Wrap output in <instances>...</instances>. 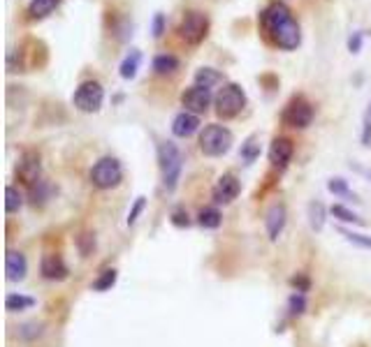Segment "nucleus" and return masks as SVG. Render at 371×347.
<instances>
[{
	"label": "nucleus",
	"instance_id": "nucleus-1",
	"mask_svg": "<svg viewBox=\"0 0 371 347\" xmlns=\"http://www.w3.org/2000/svg\"><path fill=\"white\" fill-rule=\"evenodd\" d=\"M260 26L272 40L274 46L283 51H293L302 42L300 24L295 21L290 7L285 3H272L260 12Z\"/></svg>",
	"mask_w": 371,
	"mask_h": 347
},
{
	"label": "nucleus",
	"instance_id": "nucleus-2",
	"mask_svg": "<svg viewBox=\"0 0 371 347\" xmlns=\"http://www.w3.org/2000/svg\"><path fill=\"white\" fill-rule=\"evenodd\" d=\"M158 167H161L163 185L165 190H174L179 185L181 170H183V157L181 151L172 142H161L158 144Z\"/></svg>",
	"mask_w": 371,
	"mask_h": 347
},
{
	"label": "nucleus",
	"instance_id": "nucleus-3",
	"mask_svg": "<svg viewBox=\"0 0 371 347\" xmlns=\"http://www.w3.org/2000/svg\"><path fill=\"white\" fill-rule=\"evenodd\" d=\"M232 142L235 137L225 125H207L200 135V151L209 157H220L232 148Z\"/></svg>",
	"mask_w": 371,
	"mask_h": 347
},
{
	"label": "nucleus",
	"instance_id": "nucleus-4",
	"mask_svg": "<svg viewBox=\"0 0 371 347\" xmlns=\"http://www.w3.org/2000/svg\"><path fill=\"white\" fill-rule=\"evenodd\" d=\"M213 105H216V114L220 118H235L246 107V93L239 83H225L213 98Z\"/></svg>",
	"mask_w": 371,
	"mask_h": 347
},
{
	"label": "nucleus",
	"instance_id": "nucleus-5",
	"mask_svg": "<svg viewBox=\"0 0 371 347\" xmlns=\"http://www.w3.org/2000/svg\"><path fill=\"white\" fill-rule=\"evenodd\" d=\"M123 181V167L116 157H100L91 170V183L100 190H111Z\"/></svg>",
	"mask_w": 371,
	"mask_h": 347
},
{
	"label": "nucleus",
	"instance_id": "nucleus-6",
	"mask_svg": "<svg viewBox=\"0 0 371 347\" xmlns=\"http://www.w3.org/2000/svg\"><path fill=\"white\" fill-rule=\"evenodd\" d=\"M72 102L83 114H96V111H100L102 102H105V88H102L98 81H83L79 83V88L74 90Z\"/></svg>",
	"mask_w": 371,
	"mask_h": 347
},
{
	"label": "nucleus",
	"instance_id": "nucleus-7",
	"mask_svg": "<svg viewBox=\"0 0 371 347\" xmlns=\"http://www.w3.org/2000/svg\"><path fill=\"white\" fill-rule=\"evenodd\" d=\"M179 35L183 42L193 46L204 42V37L209 35V16L202 12H186L179 24Z\"/></svg>",
	"mask_w": 371,
	"mask_h": 347
},
{
	"label": "nucleus",
	"instance_id": "nucleus-8",
	"mask_svg": "<svg viewBox=\"0 0 371 347\" xmlns=\"http://www.w3.org/2000/svg\"><path fill=\"white\" fill-rule=\"evenodd\" d=\"M281 120L288 128H295V130H304L313 123V107L309 100L304 98H293L290 102L285 105Z\"/></svg>",
	"mask_w": 371,
	"mask_h": 347
},
{
	"label": "nucleus",
	"instance_id": "nucleus-9",
	"mask_svg": "<svg viewBox=\"0 0 371 347\" xmlns=\"http://www.w3.org/2000/svg\"><path fill=\"white\" fill-rule=\"evenodd\" d=\"M181 105L186 107V111H190V114H202V111H207L209 105H211V88H204V86H190L181 93Z\"/></svg>",
	"mask_w": 371,
	"mask_h": 347
},
{
	"label": "nucleus",
	"instance_id": "nucleus-10",
	"mask_svg": "<svg viewBox=\"0 0 371 347\" xmlns=\"http://www.w3.org/2000/svg\"><path fill=\"white\" fill-rule=\"evenodd\" d=\"M40 172H42V165H40V155L35 151H26L21 157H19V165H16V176L19 181H24L26 185H35L40 183Z\"/></svg>",
	"mask_w": 371,
	"mask_h": 347
},
{
	"label": "nucleus",
	"instance_id": "nucleus-11",
	"mask_svg": "<svg viewBox=\"0 0 371 347\" xmlns=\"http://www.w3.org/2000/svg\"><path fill=\"white\" fill-rule=\"evenodd\" d=\"M241 192V183L235 174H223L216 185H213V202L216 204H232Z\"/></svg>",
	"mask_w": 371,
	"mask_h": 347
},
{
	"label": "nucleus",
	"instance_id": "nucleus-12",
	"mask_svg": "<svg viewBox=\"0 0 371 347\" xmlns=\"http://www.w3.org/2000/svg\"><path fill=\"white\" fill-rule=\"evenodd\" d=\"M293 153H295V146L290 139L285 137H276L272 146H269V162H272L274 167H278V170H285L288 162L293 160Z\"/></svg>",
	"mask_w": 371,
	"mask_h": 347
},
{
	"label": "nucleus",
	"instance_id": "nucleus-13",
	"mask_svg": "<svg viewBox=\"0 0 371 347\" xmlns=\"http://www.w3.org/2000/svg\"><path fill=\"white\" fill-rule=\"evenodd\" d=\"M198 130H200V118L198 114H190V111H181V114H176L172 120V135L179 139L193 137Z\"/></svg>",
	"mask_w": 371,
	"mask_h": 347
},
{
	"label": "nucleus",
	"instance_id": "nucleus-14",
	"mask_svg": "<svg viewBox=\"0 0 371 347\" xmlns=\"http://www.w3.org/2000/svg\"><path fill=\"white\" fill-rule=\"evenodd\" d=\"M265 227H267V234L269 239L276 241L281 237V232L285 227V206L283 204H272L267 209V215H265Z\"/></svg>",
	"mask_w": 371,
	"mask_h": 347
},
{
	"label": "nucleus",
	"instance_id": "nucleus-15",
	"mask_svg": "<svg viewBox=\"0 0 371 347\" xmlns=\"http://www.w3.org/2000/svg\"><path fill=\"white\" fill-rule=\"evenodd\" d=\"M40 271L46 280H65L70 274V269L61 255H44L40 261Z\"/></svg>",
	"mask_w": 371,
	"mask_h": 347
},
{
	"label": "nucleus",
	"instance_id": "nucleus-16",
	"mask_svg": "<svg viewBox=\"0 0 371 347\" xmlns=\"http://www.w3.org/2000/svg\"><path fill=\"white\" fill-rule=\"evenodd\" d=\"M5 274L9 280H24L26 274H28V261L26 257L21 255V252H16V250H9L7 252V257H5Z\"/></svg>",
	"mask_w": 371,
	"mask_h": 347
},
{
	"label": "nucleus",
	"instance_id": "nucleus-17",
	"mask_svg": "<svg viewBox=\"0 0 371 347\" xmlns=\"http://www.w3.org/2000/svg\"><path fill=\"white\" fill-rule=\"evenodd\" d=\"M139 65H142V51H137V49H130V53L126 56L123 61H121L118 74H121V77H123L126 81L135 79V77H137V70H139Z\"/></svg>",
	"mask_w": 371,
	"mask_h": 347
},
{
	"label": "nucleus",
	"instance_id": "nucleus-18",
	"mask_svg": "<svg viewBox=\"0 0 371 347\" xmlns=\"http://www.w3.org/2000/svg\"><path fill=\"white\" fill-rule=\"evenodd\" d=\"M151 68L156 74H172V72L179 70V58L172 53H158L151 63Z\"/></svg>",
	"mask_w": 371,
	"mask_h": 347
},
{
	"label": "nucleus",
	"instance_id": "nucleus-19",
	"mask_svg": "<svg viewBox=\"0 0 371 347\" xmlns=\"http://www.w3.org/2000/svg\"><path fill=\"white\" fill-rule=\"evenodd\" d=\"M59 5H61V0H31V5H28V14H31V19H44V16H49Z\"/></svg>",
	"mask_w": 371,
	"mask_h": 347
},
{
	"label": "nucleus",
	"instance_id": "nucleus-20",
	"mask_svg": "<svg viewBox=\"0 0 371 347\" xmlns=\"http://www.w3.org/2000/svg\"><path fill=\"white\" fill-rule=\"evenodd\" d=\"M239 155H241V160H244L246 165L255 162L258 157H260V137H258V135H250V137L246 139V142L241 144Z\"/></svg>",
	"mask_w": 371,
	"mask_h": 347
},
{
	"label": "nucleus",
	"instance_id": "nucleus-21",
	"mask_svg": "<svg viewBox=\"0 0 371 347\" xmlns=\"http://www.w3.org/2000/svg\"><path fill=\"white\" fill-rule=\"evenodd\" d=\"M35 306V299L24 296V294H7L5 299V308L9 313H19V311H28V308Z\"/></svg>",
	"mask_w": 371,
	"mask_h": 347
},
{
	"label": "nucleus",
	"instance_id": "nucleus-22",
	"mask_svg": "<svg viewBox=\"0 0 371 347\" xmlns=\"http://www.w3.org/2000/svg\"><path fill=\"white\" fill-rule=\"evenodd\" d=\"M218 81H223V74L213 68H200L198 72H195V83H198V86L211 88L213 83H218Z\"/></svg>",
	"mask_w": 371,
	"mask_h": 347
},
{
	"label": "nucleus",
	"instance_id": "nucleus-23",
	"mask_svg": "<svg viewBox=\"0 0 371 347\" xmlns=\"http://www.w3.org/2000/svg\"><path fill=\"white\" fill-rule=\"evenodd\" d=\"M198 222L202 224L204 229H216V227H220L223 215H220L218 209H213V206H209V209H202V211H200Z\"/></svg>",
	"mask_w": 371,
	"mask_h": 347
},
{
	"label": "nucleus",
	"instance_id": "nucleus-24",
	"mask_svg": "<svg viewBox=\"0 0 371 347\" xmlns=\"http://www.w3.org/2000/svg\"><path fill=\"white\" fill-rule=\"evenodd\" d=\"M5 197H7V200H5L7 213H16V211L24 206V195H21V190H19V187L7 185V187H5Z\"/></svg>",
	"mask_w": 371,
	"mask_h": 347
},
{
	"label": "nucleus",
	"instance_id": "nucleus-25",
	"mask_svg": "<svg viewBox=\"0 0 371 347\" xmlns=\"http://www.w3.org/2000/svg\"><path fill=\"white\" fill-rule=\"evenodd\" d=\"M309 222H311V229L320 232L322 224H325V206L320 202H311L309 204Z\"/></svg>",
	"mask_w": 371,
	"mask_h": 347
},
{
	"label": "nucleus",
	"instance_id": "nucleus-26",
	"mask_svg": "<svg viewBox=\"0 0 371 347\" xmlns=\"http://www.w3.org/2000/svg\"><path fill=\"white\" fill-rule=\"evenodd\" d=\"M114 283H116V271L114 269H105L100 274V278L96 280V283H93V289H96V292H105V289L114 287Z\"/></svg>",
	"mask_w": 371,
	"mask_h": 347
},
{
	"label": "nucleus",
	"instance_id": "nucleus-27",
	"mask_svg": "<svg viewBox=\"0 0 371 347\" xmlns=\"http://www.w3.org/2000/svg\"><path fill=\"white\" fill-rule=\"evenodd\" d=\"M327 187H330V192H334L337 197H346V200H357L355 192L350 190L348 183L343 181V178H332V181L327 183Z\"/></svg>",
	"mask_w": 371,
	"mask_h": 347
},
{
	"label": "nucleus",
	"instance_id": "nucleus-28",
	"mask_svg": "<svg viewBox=\"0 0 371 347\" xmlns=\"http://www.w3.org/2000/svg\"><path fill=\"white\" fill-rule=\"evenodd\" d=\"M341 234L346 237V241L352 243V246H360V248L371 250V237H365V234H357V232H350V229H341Z\"/></svg>",
	"mask_w": 371,
	"mask_h": 347
},
{
	"label": "nucleus",
	"instance_id": "nucleus-29",
	"mask_svg": "<svg viewBox=\"0 0 371 347\" xmlns=\"http://www.w3.org/2000/svg\"><path fill=\"white\" fill-rule=\"evenodd\" d=\"M332 215H334V218L343 220V222H357V224H362V218H357L355 213H352V211H348L346 206H341V204L332 206Z\"/></svg>",
	"mask_w": 371,
	"mask_h": 347
},
{
	"label": "nucleus",
	"instance_id": "nucleus-30",
	"mask_svg": "<svg viewBox=\"0 0 371 347\" xmlns=\"http://www.w3.org/2000/svg\"><path fill=\"white\" fill-rule=\"evenodd\" d=\"M362 144L371 146V105L365 114V125H362Z\"/></svg>",
	"mask_w": 371,
	"mask_h": 347
},
{
	"label": "nucleus",
	"instance_id": "nucleus-31",
	"mask_svg": "<svg viewBox=\"0 0 371 347\" xmlns=\"http://www.w3.org/2000/svg\"><path fill=\"white\" fill-rule=\"evenodd\" d=\"M165 33V14L163 12H156L153 21H151V35L153 37H161Z\"/></svg>",
	"mask_w": 371,
	"mask_h": 347
},
{
	"label": "nucleus",
	"instance_id": "nucleus-32",
	"mask_svg": "<svg viewBox=\"0 0 371 347\" xmlns=\"http://www.w3.org/2000/svg\"><path fill=\"white\" fill-rule=\"evenodd\" d=\"M144 204H146V200H144V197H137L135 206H133V209H130V213H128V224H135V222H137L139 213L144 211Z\"/></svg>",
	"mask_w": 371,
	"mask_h": 347
},
{
	"label": "nucleus",
	"instance_id": "nucleus-33",
	"mask_svg": "<svg viewBox=\"0 0 371 347\" xmlns=\"http://www.w3.org/2000/svg\"><path fill=\"white\" fill-rule=\"evenodd\" d=\"M304 308H306V301H304V294H293L290 296V313L293 315H302L304 313Z\"/></svg>",
	"mask_w": 371,
	"mask_h": 347
},
{
	"label": "nucleus",
	"instance_id": "nucleus-34",
	"mask_svg": "<svg viewBox=\"0 0 371 347\" xmlns=\"http://www.w3.org/2000/svg\"><path fill=\"white\" fill-rule=\"evenodd\" d=\"M172 222L176 224V227H188L190 220H188V213H186L183 209H176L172 213Z\"/></svg>",
	"mask_w": 371,
	"mask_h": 347
},
{
	"label": "nucleus",
	"instance_id": "nucleus-35",
	"mask_svg": "<svg viewBox=\"0 0 371 347\" xmlns=\"http://www.w3.org/2000/svg\"><path fill=\"white\" fill-rule=\"evenodd\" d=\"M360 49H362V33L355 31L348 37V51L350 53H360Z\"/></svg>",
	"mask_w": 371,
	"mask_h": 347
}]
</instances>
